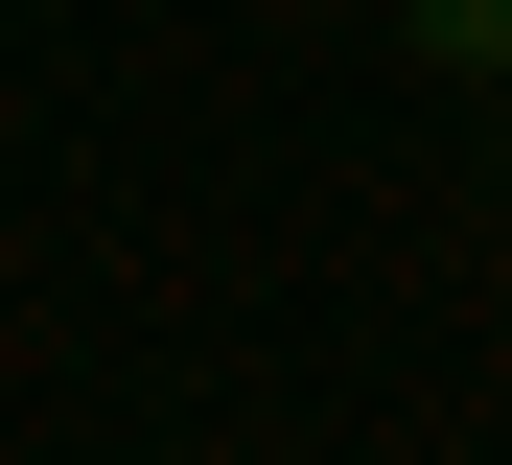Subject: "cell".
I'll return each instance as SVG.
<instances>
[{"label": "cell", "instance_id": "1", "mask_svg": "<svg viewBox=\"0 0 512 465\" xmlns=\"http://www.w3.org/2000/svg\"><path fill=\"white\" fill-rule=\"evenodd\" d=\"M419 47H443V70H512V0H419Z\"/></svg>", "mask_w": 512, "mask_h": 465}]
</instances>
